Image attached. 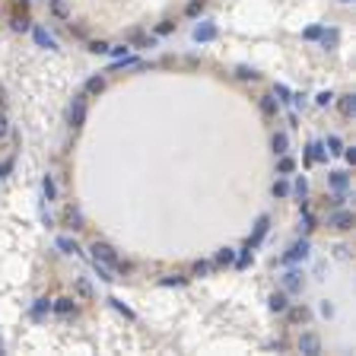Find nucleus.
Returning a JSON list of instances; mask_svg holds the SVG:
<instances>
[{"label":"nucleus","instance_id":"1","mask_svg":"<svg viewBox=\"0 0 356 356\" xmlns=\"http://www.w3.org/2000/svg\"><path fill=\"white\" fill-rule=\"evenodd\" d=\"M89 252H92V261H99V264L112 267V270H115V264H118V261H121V258H118V252H115V248H112L109 242H92V248H89Z\"/></svg>","mask_w":356,"mask_h":356},{"label":"nucleus","instance_id":"2","mask_svg":"<svg viewBox=\"0 0 356 356\" xmlns=\"http://www.w3.org/2000/svg\"><path fill=\"white\" fill-rule=\"evenodd\" d=\"M86 92H77V96H74V102H70V127H83V124H86Z\"/></svg>","mask_w":356,"mask_h":356},{"label":"nucleus","instance_id":"3","mask_svg":"<svg viewBox=\"0 0 356 356\" xmlns=\"http://www.w3.org/2000/svg\"><path fill=\"white\" fill-rule=\"evenodd\" d=\"M328 226H331V229H337V232H347V229H353V213H350V210H340V207H334V213L328 217Z\"/></svg>","mask_w":356,"mask_h":356},{"label":"nucleus","instance_id":"4","mask_svg":"<svg viewBox=\"0 0 356 356\" xmlns=\"http://www.w3.org/2000/svg\"><path fill=\"white\" fill-rule=\"evenodd\" d=\"M305 258H308V239H299V242L290 245V252L283 255L280 261H283V264H296V261H305Z\"/></svg>","mask_w":356,"mask_h":356},{"label":"nucleus","instance_id":"5","mask_svg":"<svg viewBox=\"0 0 356 356\" xmlns=\"http://www.w3.org/2000/svg\"><path fill=\"white\" fill-rule=\"evenodd\" d=\"M267 229H270V217L264 213V217H258V223H255V232H252V239H248V248H252V252H255V248H258L261 242H264Z\"/></svg>","mask_w":356,"mask_h":356},{"label":"nucleus","instance_id":"6","mask_svg":"<svg viewBox=\"0 0 356 356\" xmlns=\"http://www.w3.org/2000/svg\"><path fill=\"white\" fill-rule=\"evenodd\" d=\"M217 35H220V29L213 26V22H197V26H194V42H200V45L217 42Z\"/></svg>","mask_w":356,"mask_h":356},{"label":"nucleus","instance_id":"7","mask_svg":"<svg viewBox=\"0 0 356 356\" xmlns=\"http://www.w3.org/2000/svg\"><path fill=\"white\" fill-rule=\"evenodd\" d=\"M296 347H299V353H305V356H315V353H322V340L315 334H302Z\"/></svg>","mask_w":356,"mask_h":356},{"label":"nucleus","instance_id":"8","mask_svg":"<svg viewBox=\"0 0 356 356\" xmlns=\"http://www.w3.org/2000/svg\"><path fill=\"white\" fill-rule=\"evenodd\" d=\"M302 283H305L302 270H287V274H283V290H287V293H299Z\"/></svg>","mask_w":356,"mask_h":356},{"label":"nucleus","instance_id":"9","mask_svg":"<svg viewBox=\"0 0 356 356\" xmlns=\"http://www.w3.org/2000/svg\"><path fill=\"white\" fill-rule=\"evenodd\" d=\"M32 35H35V45H39V48H48V51H54V48H57V42H54V35H51L48 29H42V26H35V29H32Z\"/></svg>","mask_w":356,"mask_h":356},{"label":"nucleus","instance_id":"10","mask_svg":"<svg viewBox=\"0 0 356 356\" xmlns=\"http://www.w3.org/2000/svg\"><path fill=\"white\" fill-rule=\"evenodd\" d=\"M305 159H308V162H325V159H328V150H325V144L312 140V144L305 147Z\"/></svg>","mask_w":356,"mask_h":356},{"label":"nucleus","instance_id":"11","mask_svg":"<svg viewBox=\"0 0 356 356\" xmlns=\"http://www.w3.org/2000/svg\"><path fill=\"white\" fill-rule=\"evenodd\" d=\"M328 185L331 188H334V191H347V188H350V175L347 172H328Z\"/></svg>","mask_w":356,"mask_h":356},{"label":"nucleus","instance_id":"12","mask_svg":"<svg viewBox=\"0 0 356 356\" xmlns=\"http://www.w3.org/2000/svg\"><path fill=\"white\" fill-rule=\"evenodd\" d=\"M51 312H57V315H74V312H77V299H70V296H64V299H54V302H51Z\"/></svg>","mask_w":356,"mask_h":356},{"label":"nucleus","instance_id":"13","mask_svg":"<svg viewBox=\"0 0 356 356\" xmlns=\"http://www.w3.org/2000/svg\"><path fill=\"white\" fill-rule=\"evenodd\" d=\"M299 226H302V232H315V229H318V217H315L308 207L299 210Z\"/></svg>","mask_w":356,"mask_h":356},{"label":"nucleus","instance_id":"14","mask_svg":"<svg viewBox=\"0 0 356 356\" xmlns=\"http://www.w3.org/2000/svg\"><path fill=\"white\" fill-rule=\"evenodd\" d=\"M83 92H86V96H102L105 92V77H89L86 86H83Z\"/></svg>","mask_w":356,"mask_h":356},{"label":"nucleus","instance_id":"15","mask_svg":"<svg viewBox=\"0 0 356 356\" xmlns=\"http://www.w3.org/2000/svg\"><path fill=\"white\" fill-rule=\"evenodd\" d=\"M287 315L293 325H305L308 322V308L305 305H287Z\"/></svg>","mask_w":356,"mask_h":356},{"label":"nucleus","instance_id":"16","mask_svg":"<svg viewBox=\"0 0 356 356\" xmlns=\"http://www.w3.org/2000/svg\"><path fill=\"white\" fill-rule=\"evenodd\" d=\"M270 147H274L277 156H283V153H290V134H283V130H277L274 140H270Z\"/></svg>","mask_w":356,"mask_h":356},{"label":"nucleus","instance_id":"17","mask_svg":"<svg viewBox=\"0 0 356 356\" xmlns=\"http://www.w3.org/2000/svg\"><path fill=\"white\" fill-rule=\"evenodd\" d=\"M64 223L70 229H83V213H80V207H67L64 210Z\"/></svg>","mask_w":356,"mask_h":356},{"label":"nucleus","instance_id":"18","mask_svg":"<svg viewBox=\"0 0 356 356\" xmlns=\"http://www.w3.org/2000/svg\"><path fill=\"white\" fill-rule=\"evenodd\" d=\"M290 194H296V200H308V182H305V175H299L290 185Z\"/></svg>","mask_w":356,"mask_h":356},{"label":"nucleus","instance_id":"19","mask_svg":"<svg viewBox=\"0 0 356 356\" xmlns=\"http://www.w3.org/2000/svg\"><path fill=\"white\" fill-rule=\"evenodd\" d=\"M261 115H264V118H274L277 115V109H280V102L274 99V96H261Z\"/></svg>","mask_w":356,"mask_h":356},{"label":"nucleus","instance_id":"20","mask_svg":"<svg viewBox=\"0 0 356 356\" xmlns=\"http://www.w3.org/2000/svg\"><path fill=\"white\" fill-rule=\"evenodd\" d=\"M48 10H51V16H57V19H70L67 0H48Z\"/></svg>","mask_w":356,"mask_h":356},{"label":"nucleus","instance_id":"21","mask_svg":"<svg viewBox=\"0 0 356 356\" xmlns=\"http://www.w3.org/2000/svg\"><path fill=\"white\" fill-rule=\"evenodd\" d=\"M293 172H296V159L283 153V156L277 159V175H283V178H287V175H293Z\"/></svg>","mask_w":356,"mask_h":356},{"label":"nucleus","instance_id":"22","mask_svg":"<svg viewBox=\"0 0 356 356\" xmlns=\"http://www.w3.org/2000/svg\"><path fill=\"white\" fill-rule=\"evenodd\" d=\"M213 264H217V267H229V264H235V252H232V248H220L217 258H213Z\"/></svg>","mask_w":356,"mask_h":356},{"label":"nucleus","instance_id":"23","mask_svg":"<svg viewBox=\"0 0 356 356\" xmlns=\"http://www.w3.org/2000/svg\"><path fill=\"white\" fill-rule=\"evenodd\" d=\"M337 105H340V115L343 118H353L356 115V96H353V92H350V96H340Z\"/></svg>","mask_w":356,"mask_h":356},{"label":"nucleus","instance_id":"24","mask_svg":"<svg viewBox=\"0 0 356 356\" xmlns=\"http://www.w3.org/2000/svg\"><path fill=\"white\" fill-rule=\"evenodd\" d=\"M270 312H287V305H290V299H287V293H274L270 296Z\"/></svg>","mask_w":356,"mask_h":356},{"label":"nucleus","instance_id":"25","mask_svg":"<svg viewBox=\"0 0 356 356\" xmlns=\"http://www.w3.org/2000/svg\"><path fill=\"white\" fill-rule=\"evenodd\" d=\"M42 191H45V200H54V197H57V185H54V175H45V178H42Z\"/></svg>","mask_w":356,"mask_h":356},{"label":"nucleus","instance_id":"26","mask_svg":"<svg viewBox=\"0 0 356 356\" xmlns=\"http://www.w3.org/2000/svg\"><path fill=\"white\" fill-rule=\"evenodd\" d=\"M270 194H274V197H290V182H287V178H277V182H274V188H270Z\"/></svg>","mask_w":356,"mask_h":356},{"label":"nucleus","instance_id":"27","mask_svg":"<svg viewBox=\"0 0 356 356\" xmlns=\"http://www.w3.org/2000/svg\"><path fill=\"white\" fill-rule=\"evenodd\" d=\"M92 270H96V274H99V280H105V283L118 280V277H115V270H112V267H105V264H99V261H92Z\"/></svg>","mask_w":356,"mask_h":356},{"label":"nucleus","instance_id":"28","mask_svg":"<svg viewBox=\"0 0 356 356\" xmlns=\"http://www.w3.org/2000/svg\"><path fill=\"white\" fill-rule=\"evenodd\" d=\"M57 248H61L64 255H80V245H77L74 239H67V235H61V239H57Z\"/></svg>","mask_w":356,"mask_h":356},{"label":"nucleus","instance_id":"29","mask_svg":"<svg viewBox=\"0 0 356 356\" xmlns=\"http://www.w3.org/2000/svg\"><path fill=\"white\" fill-rule=\"evenodd\" d=\"M325 150H328V156H340V153H343L340 137H337V134H331V137H328V144H325Z\"/></svg>","mask_w":356,"mask_h":356},{"label":"nucleus","instance_id":"30","mask_svg":"<svg viewBox=\"0 0 356 356\" xmlns=\"http://www.w3.org/2000/svg\"><path fill=\"white\" fill-rule=\"evenodd\" d=\"M48 312H51V302L48 299H39V302L32 305V318H45Z\"/></svg>","mask_w":356,"mask_h":356},{"label":"nucleus","instance_id":"31","mask_svg":"<svg viewBox=\"0 0 356 356\" xmlns=\"http://www.w3.org/2000/svg\"><path fill=\"white\" fill-rule=\"evenodd\" d=\"M337 39H340V32H337V29H325V32H322V45H325V48H334Z\"/></svg>","mask_w":356,"mask_h":356},{"label":"nucleus","instance_id":"32","mask_svg":"<svg viewBox=\"0 0 356 356\" xmlns=\"http://www.w3.org/2000/svg\"><path fill=\"white\" fill-rule=\"evenodd\" d=\"M252 261H255V255H252V248L245 245V252H242V255H235V267H242V270H245L248 264H252Z\"/></svg>","mask_w":356,"mask_h":356},{"label":"nucleus","instance_id":"33","mask_svg":"<svg viewBox=\"0 0 356 356\" xmlns=\"http://www.w3.org/2000/svg\"><path fill=\"white\" fill-rule=\"evenodd\" d=\"M235 77H239V80H258L261 74H258V70H255V67H248V64H242L239 70H235Z\"/></svg>","mask_w":356,"mask_h":356},{"label":"nucleus","instance_id":"34","mask_svg":"<svg viewBox=\"0 0 356 356\" xmlns=\"http://www.w3.org/2000/svg\"><path fill=\"white\" fill-rule=\"evenodd\" d=\"M322 32H325V26H308V29L302 32V39H305V42H318V39H322Z\"/></svg>","mask_w":356,"mask_h":356},{"label":"nucleus","instance_id":"35","mask_svg":"<svg viewBox=\"0 0 356 356\" xmlns=\"http://www.w3.org/2000/svg\"><path fill=\"white\" fill-rule=\"evenodd\" d=\"M331 102H334V92H328V89H325V92H318V96H315V105H318V109H328Z\"/></svg>","mask_w":356,"mask_h":356},{"label":"nucleus","instance_id":"36","mask_svg":"<svg viewBox=\"0 0 356 356\" xmlns=\"http://www.w3.org/2000/svg\"><path fill=\"white\" fill-rule=\"evenodd\" d=\"M77 296H83V299H89V296H92V287H89V280H77Z\"/></svg>","mask_w":356,"mask_h":356},{"label":"nucleus","instance_id":"37","mask_svg":"<svg viewBox=\"0 0 356 356\" xmlns=\"http://www.w3.org/2000/svg\"><path fill=\"white\" fill-rule=\"evenodd\" d=\"M185 283H188V277L172 274V277H165V280H162V287H185Z\"/></svg>","mask_w":356,"mask_h":356},{"label":"nucleus","instance_id":"38","mask_svg":"<svg viewBox=\"0 0 356 356\" xmlns=\"http://www.w3.org/2000/svg\"><path fill=\"white\" fill-rule=\"evenodd\" d=\"M185 13H188V16H197V13H204V0H191V4L185 7Z\"/></svg>","mask_w":356,"mask_h":356},{"label":"nucleus","instance_id":"39","mask_svg":"<svg viewBox=\"0 0 356 356\" xmlns=\"http://www.w3.org/2000/svg\"><path fill=\"white\" fill-rule=\"evenodd\" d=\"M109 48H112L109 42H89V51L92 54H109Z\"/></svg>","mask_w":356,"mask_h":356},{"label":"nucleus","instance_id":"40","mask_svg":"<svg viewBox=\"0 0 356 356\" xmlns=\"http://www.w3.org/2000/svg\"><path fill=\"white\" fill-rule=\"evenodd\" d=\"M210 274V261H194V277H207Z\"/></svg>","mask_w":356,"mask_h":356},{"label":"nucleus","instance_id":"41","mask_svg":"<svg viewBox=\"0 0 356 356\" xmlns=\"http://www.w3.org/2000/svg\"><path fill=\"white\" fill-rule=\"evenodd\" d=\"M277 96H280L277 102H293V92H290L287 86H283V83H277Z\"/></svg>","mask_w":356,"mask_h":356},{"label":"nucleus","instance_id":"42","mask_svg":"<svg viewBox=\"0 0 356 356\" xmlns=\"http://www.w3.org/2000/svg\"><path fill=\"white\" fill-rule=\"evenodd\" d=\"M109 54L121 61V57H127V45H112V48H109Z\"/></svg>","mask_w":356,"mask_h":356},{"label":"nucleus","instance_id":"43","mask_svg":"<svg viewBox=\"0 0 356 356\" xmlns=\"http://www.w3.org/2000/svg\"><path fill=\"white\" fill-rule=\"evenodd\" d=\"M13 29H16V32H29V29H32V22H29V19H22V16H16V19H13Z\"/></svg>","mask_w":356,"mask_h":356},{"label":"nucleus","instance_id":"44","mask_svg":"<svg viewBox=\"0 0 356 356\" xmlns=\"http://www.w3.org/2000/svg\"><path fill=\"white\" fill-rule=\"evenodd\" d=\"M13 165H16V159H4V162H0V178H7L10 172H13Z\"/></svg>","mask_w":356,"mask_h":356},{"label":"nucleus","instance_id":"45","mask_svg":"<svg viewBox=\"0 0 356 356\" xmlns=\"http://www.w3.org/2000/svg\"><path fill=\"white\" fill-rule=\"evenodd\" d=\"M7 134H10V121H7V115L0 112V140H4Z\"/></svg>","mask_w":356,"mask_h":356},{"label":"nucleus","instance_id":"46","mask_svg":"<svg viewBox=\"0 0 356 356\" xmlns=\"http://www.w3.org/2000/svg\"><path fill=\"white\" fill-rule=\"evenodd\" d=\"M343 159H347L350 165H356V147H347V150H343Z\"/></svg>","mask_w":356,"mask_h":356},{"label":"nucleus","instance_id":"47","mask_svg":"<svg viewBox=\"0 0 356 356\" xmlns=\"http://www.w3.org/2000/svg\"><path fill=\"white\" fill-rule=\"evenodd\" d=\"M343 200H347V194H343V191H337L334 197H331V207H343Z\"/></svg>","mask_w":356,"mask_h":356},{"label":"nucleus","instance_id":"48","mask_svg":"<svg viewBox=\"0 0 356 356\" xmlns=\"http://www.w3.org/2000/svg\"><path fill=\"white\" fill-rule=\"evenodd\" d=\"M134 45H137V48H144V45H153V39H147V35H134Z\"/></svg>","mask_w":356,"mask_h":356},{"label":"nucleus","instance_id":"49","mask_svg":"<svg viewBox=\"0 0 356 356\" xmlns=\"http://www.w3.org/2000/svg\"><path fill=\"white\" fill-rule=\"evenodd\" d=\"M112 302H115V308H118V312H124L127 318H134V312H130V308H127L124 302H118V299H112Z\"/></svg>","mask_w":356,"mask_h":356},{"label":"nucleus","instance_id":"50","mask_svg":"<svg viewBox=\"0 0 356 356\" xmlns=\"http://www.w3.org/2000/svg\"><path fill=\"white\" fill-rule=\"evenodd\" d=\"M172 29H175V26H172V22H162V26H159V29H156V32H159V35H169V32H172Z\"/></svg>","mask_w":356,"mask_h":356},{"label":"nucleus","instance_id":"51","mask_svg":"<svg viewBox=\"0 0 356 356\" xmlns=\"http://www.w3.org/2000/svg\"><path fill=\"white\" fill-rule=\"evenodd\" d=\"M340 4H353V0H340Z\"/></svg>","mask_w":356,"mask_h":356}]
</instances>
